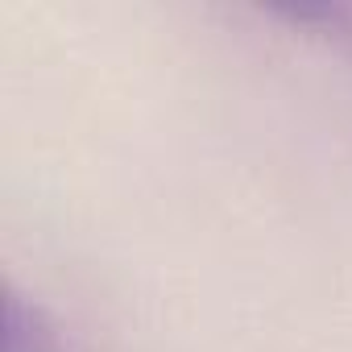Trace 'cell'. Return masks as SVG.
I'll return each mask as SVG.
<instances>
[{
    "label": "cell",
    "mask_w": 352,
    "mask_h": 352,
    "mask_svg": "<svg viewBox=\"0 0 352 352\" xmlns=\"http://www.w3.org/2000/svg\"><path fill=\"white\" fill-rule=\"evenodd\" d=\"M265 21H278L294 30L298 38H311L340 58H352V9L340 5H282V9H261Z\"/></svg>",
    "instance_id": "7a4b0ae2"
},
{
    "label": "cell",
    "mask_w": 352,
    "mask_h": 352,
    "mask_svg": "<svg viewBox=\"0 0 352 352\" xmlns=\"http://www.w3.org/2000/svg\"><path fill=\"white\" fill-rule=\"evenodd\" d=\"M5 352H71L54 311L13 278L5 282Z\"/></svg>",
    "instance_id": "6da1fadb"
}]
</instances>
